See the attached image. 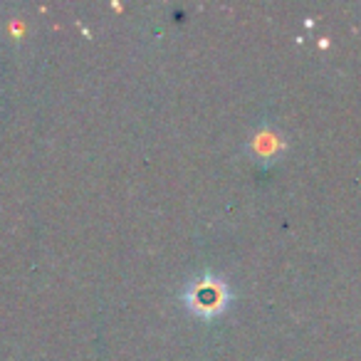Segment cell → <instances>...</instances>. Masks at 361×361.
<instances>
[{
    "mask_svg": "<svg viewBox=\"0 0 361 361\" xmlns=\"http://www.w3.org/2000/svg\"><path fill=\"white\" fill-rule=\"evenodd\" d=\"M223 297H226V295H223V287L218 285V282L203 280V282H198V285L193 287V292H191V305L196 307L198 312L208 314V312L221 310Z\"/></svg>",
    "mask_w": 361,
    "mask_h": 361,
    "instance_id": "6da1fadb",
    "label": "cell"
}]
</instances>
